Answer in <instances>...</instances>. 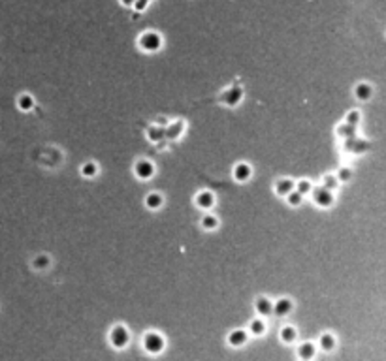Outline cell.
Listing matches in <instances>:
<instances>
[{"label":"cell","mask_w":386,"mask_h":361,"mask_svg":"<svg viewBox=\"0 0 386 361\" xmlns=\"http://www.w3.org/2000/svg\"><path fill=\"white\" fill-rule=\"evenodd\" d=\"M140 47L147 53H155L162 47V36L157 32H145L140 36Z\"/></svg>","instance_id":"cell-1"},{"label":"cell","mask_w":386,"mask_h":361,"mask_svg":"<svg viewBox=\"0 0 386 361\" xmlns=\"http://www.w3.org/2000/svg\"><path fill=\"white\" fill-rule=\"evenodd\" d=\"M164 339H162V335H159V333H155V331H151V333H147L145 337H143V346H145V350L149 352V354H160L162 350H164Z\"/></svg>","instance_id":"cell-2"},{"label":"cell","mask_w":386,"mask_h":361,"mask_svg":"<svg viewBox=\"0 0 386 361\" xmlns=\"http://www.w3.org/2000/svg\"><path fill=\"white\" fill-rule=\"evenodd\" d=\"M109 339H111V344H113L115 348H127L128 341H130V333L127 331L125 326H115L111 329Z\"/></svg>","instance_id":"cell-3"},{"label":"cell","mask_w":386,"mask_h":361,"mask_svg":"<svg viewBox=\"0 0 386 361\" xmlns=\"http://www.w3.org/2000/svg\"><path fill=\"white\" fill-rule=\"evenodd\" d=\"M313 199H315V204L319 205V207H332L333 205L332 190H328V188H324V186L315 188L313 190Z\"/></svg>","instance_id":"cell-4"},{"label":"cell","mask_w":386,"mask_h":361,"mask_svg":"<svg viewBox=\"0 0 386 361\" xmlns=\"http://www.w3.org/2000/svg\"><path fill=\"white\" fill-rule=\"evenodd\" d=\"M134 173H136V177L141 179V181H147V179H151L155 175V166L149 162V160H140L138 164L134 166Z\"/></svg>","instance_id":"cell-5"},{"label":"cell","mask_w":386,"mask_h":361,"mask_svg":"<svg viewBox=\"0 0 386 361\" xmlns=\"http://www.w3.org/2000/svg\"><path fill=\"white\" fill-rule=\"evenodd\" d=\"M294 309V305L292 301L288 299V297H283V299H279V301L273 305V314L275 316H286V314H290Z\"/></svg>","instance_id":"cell-6"},{"label":"cell","mask_w":386,"mask_h":361,"mask_svg":"<svg viewBox=\"0 0 386 361\" xmlns=\"http://www.w3.org/2000/svg\"><path fill=\"white\" fill-rule=\"evenodd\" d=\"M254 310H256L258 316H269L273 310V303L267 297H258L256 303H254Z\"/></svg>","instance_id":"cell-7"},{"label":"cell","mask_w":386,"mask_h":361,"mask_svg":"<svg viewBox=\"0 0 386 361\" xmlns=\"http://www.w3.org/2000/svg\"><path fill=\"white\" fill-rule=\"evenodd\" d=\"M196 205L200 207V209H211L215 205V196L211 192H200L198 196H196Z\"/></svg>","instance_id":"cell-8"},{"label":"cell","mask_w":386,"mask_h":361,"mask_svg":"<svg viewBox=\"0 0 386 361\" xmlns=\"http://www.w3.org/2000/svg\"><path fill=\"white\" fill-rule=\"evenodd\" d=\"M251 175H253V170H251L249 164H238L234 168V177L238 179L240 183H245L247 179H251Z\"/></svg>","instance_id":"cell-9"},{"label":"cell","mask_w":386,"mask_h":361,"mask_svg":"<svg viewBox=\"0 0 386 361\" xmlns=\"http://www.w3.org/2000/svg\"><path fill=\"white\" fill-rule=\"evenodd\" d=\"M247 331H243V329H236V331H232L230 335H228V342H230V346H243L247 342Z\"/></svg>","instance_id":"cell-10"},{"label":"cell","mask_w":386,"mask_h":361,"mask_svg":"<svg viewBox=\"0 0 386 361\" xmlns=\"http://www.w3.org/2000/svg\"><path fill=\"white\" fill-rule=\"evenodd\" d=\"M354 94H356V98L358 100L367 102V100L371 98L373 89H371V85H367V83H360V85H356V89H354Z\"/></svg>","instance_id":"cell-11"},{"label":"cell","mask_w":386,"mask_h":361,"mask_svg":"<svg viewBox=\"0 0 386 361\" xmlns=\"http://www.w3.org/2000/svg\"><path fill=\"white\" fill-rule=\"evenodd\" d=\"M275 190H277V194H281V196L290 194V192L294 190V181H290V179H281V181H277V184H275Z\"/></svg>","instance_id":"cell-12"},{"label":"cell","mask_w":386,"mask_h":361,"mask_svg":"<svg viewBox=\"0 0 386 361\" xmlns=\"http://www.w3.org/2000/svg\"><path fill=\"white\" fill-rule=\"evenodd\" d=\"M296 339H298V331L294 328H290V326H286V328L281 329V341L286 342V344H292V342H296Z\"/></svg>","instance_id":"cell-13"},{"label":"cell","mask_w":386,"mask_h":361,"mask_svg":"<svg viewBox=\"0 0 386 361\" xmlns=\"http://www.w3.org/2000/svg\"><path fill=\"white\" fill-rule=\"evenodd\" d=\"M162 204H164V199H162V196L160 194H157V192H153V194H149V196L145 197V205L149 207V209H160L162 207Z\"/></svg>","instance_id":"cell-14"},{"label":"cell","mask_w":386,"mask_h":361,"mask_svg":"<svg viewBox=\"0 0 386 361\" xmlns=\"http://www.w3.org/2000/svg\"><path fill=\"white\" fill-rule=\"evenodd\" d=\"M298 355L301 359H311L315 357V344L313 342H303L300 348H298Z\"/></svg>","instance_id":"cell-15"},{"label":"cell","mask_w":386,"mask_h":361,"mask_svg":"<svg viewBox=\"0 0 386 361\" xmlns=\"http://www.w3.org/2000/svg\"><path fill=\"white\" fill-rule=\"evenodd\" d=\"M17 105H19L21 111H30L34 107V100L30 94H21L19 100H17Z\"/></svg>","instance_id":"cell-16"},{"label":"cell","mask_w":386,"mask_h":361,"mask_svg":"<svg viewBox=\"0 0 386 361\" xmlns=\"http://www.w3.org/2000/svg\"><path fill=\"white\" fill-rule=\"evenodd\" d=\"M264 331H266V322L262 318H254L253 322H251V333L253 335H262Z\"/></svg>","instance_id":"cell-17"},{"label":"cell","mask_w":386,"mask_h":361,"mask_svg":"<svg viewBox=\"0 0 386 361\" xmlns=\"http://www.w3.org/2000/svg\"><path fill=\"white\" fill-rule=\"evenodd\" d=\"M333 346H335V339H333V335L326 333V335L320 337V348H322V350L330 352V350H333Z\"/></svg>","instance_id":"cell-18"},{"label":"cell","mask_w":386,"mask_h":361,"mask_svg":"<svg viewBox=\"0 0 386 361\" xmlns=\"http://www.w3.org/2000/svg\"><path fill=\"white\" fill-rule=\"evenodd\" d=\"M294 190H298L301 196H307V194H311V190H313V184L309 183V181H298V183L294 184Z\"/></svg>","instance_id":"cell-19"},{"label":"cell","mask_w":386,"mask_h":361,"mask_svg":"<svg viewBox=\"0 0 386 361\" xmlns=\"http://www.w3.org/2000/svg\"><path fill=\"white\" fill-rule=\"evenodd\" d=\"M202 226H204L206 230H215V228L219 226V220H217V217H213V215H206V217L202 218Z\"/></svg>","instance_id":"cell-20"},{"label":"cell","mask_w":386,"mask_h":361,"mask_svg":"<svg viewBox=\"0 0 386 361\" xmlns=\"http://www.w3.org/2000/svg\"><path fill=\"white\" fill-rule=\"evenodd\" d=\"M286 199H288V205L296 207V205H301V202H303V196H301L298 190H292L290 194H286Z\"/></svg>","instance_id":"cell-21"},{"label":"cell","mask_w":386,"mask_h":361,"mask_svg":"<svg viewBox=\"0 0 386 361\" xmlns=\"http://www.w3.org/2000/svg\"><path fill=\"white\" fill-rule=\"evenodd\" d=\"M96 171H98V168H96L94 162H87V164L81 168V175H85V177H94Z\"/></svg>","instance_id":"cell-22"},{"label":"cell","mask_w":386,"mask_h":361,"mask_svg":"<svg viewBox=\"0 0 386 361\" xmlns=\"http://www.w3.org/2000/svg\"><path fill=\"white\" fill-rule=\"evenodd\" d=\"M337 184H339L337 177H333V175H326V177H324V188H328V190L333 192L337 188Z\"/></svg>","instance_id":"cell-23"},{"label":"cell","mask_w":386,"mask_h":361,"mask_svg":"<svg viewBox=\"0 0 386 361\" xmlns=\"http://www.w3.org/2000/svg\"><path fill=\"white\" fill-rule=\"evenodd\" d=\"M358 121H360V113L358 111H351L349 115H346V125H358Z\"/></svg>","instance_id":"cell-24"},{"label":"cell","mask_w":386,"mask_h":361,"mask_svg":"<svg viewBox=\"0 0 386 361\" xmlns=\"http://www.w3.org/2000/svg\"><path fill=\"white\" fill-rule=\"evenodd\" d=\"M353 175V171L349 170V168H341L339 173H337V181H349Z\"/></svg>","instance_id":"cell-25"},{"label":"cell","mask_w":386,"mask_h":361,"mask_svg":"<svg viewBox=\"0 0 386 361\" xmlns=\"http://www.w3.org/2000/svg\"><path fill=\"white\" fill-rule=\"evenodd\" d=\"M147 4H149V0H136V2H134V8H136V12L140 13V12L145 10Z\"/></svg>","instance_id":"cell-26"},{"label":"cell","mask_w":386,"mask_h":361,"mask_svg":"<svg viewBox=\"0 0 386 361\" xmlns=\"http://www.w3.org/2000/svg\"><path fill=\"white\" fill-rule=\"evenodd\" d=\"M47 263H49V260H47L46 256H40L38 260H34V267H40V269H44Z\"/></svg>","instance_id":"cell-27"},{"label":"cell","mask_w":386,"mask_h":361,"mask_svg":"<svg viewBox=\"0 0 386 361\" xmlns=\"http://www.w3.org/2000/svg\"><path fill=\"white\" fill-rule=\"evenodd\" d=\"M134 2H136V0H121V4H123V6H127V8L134 6Z\"/></svg>","instance_id":"cell-28"}]
</instances>
